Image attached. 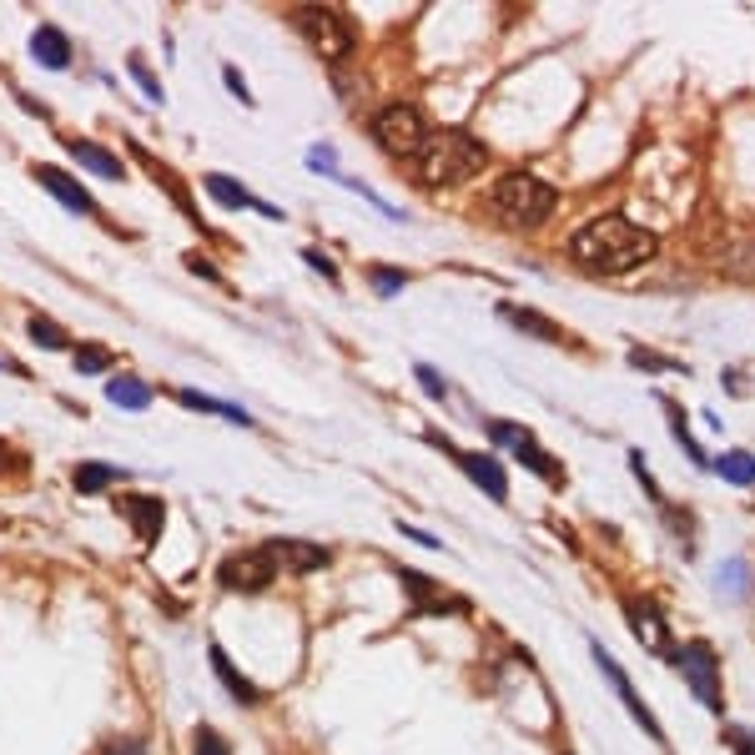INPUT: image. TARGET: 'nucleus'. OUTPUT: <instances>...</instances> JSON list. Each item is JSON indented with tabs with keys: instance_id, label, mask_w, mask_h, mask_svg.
Masks as SVG:
<instances>
[{
	"instance_id": "obj_8",
	"label": "nucleus",
	"mask_w": 755,
	"mask_h": 755,
	"mask_svg": "<svg viewBox=\"0 0 755 755\" xmlns=\"http://www.w3.org/2000/svg\"><path fill=\"white\" fill-rule=\"evenodd\" d=\"M428 438H434L438 449L449 453V459H453V463H459V469H463V473H469L473 484L484 489V494H489V499H494V504H504V499H508V479H504V469H499V463H494V459H489V453H469V449H453L449 438H438V434H428Z\"/></svg>"
},
{
	"instance_id": "obj_13",
	"label": "nucleus",
	"mask_w": 755,
	"mask_h": 755,
	"mask_svg": "<svg viewBox=\"0 0 755 755\" xmlns=\"http://www.w3.org/2000/svg\"><path fill=\"white\" fill-rule=\"evenodd\" d=\"M207 192H212L222 207H232V212H262V217H272V222L283 217V207H267V201H258L248 187H237V182L222 177V172H212V177H207Z\"/></svg>"
},
{
	"instance_id": "obj_26",
	"label": "nucleus",
	"mask_w": 755,
	"mask_h": 755,
	"mask_svg": "<svg viewBox=\"0 0 755 755\" xmlns=\"http://www.w3.org/2000/svg\"><path fill=\"white\" fill-rule=\"evenodd\" d=\"M31 338H36L41 348H51V353H56V348H72V338H66L51 318H31Z\"/></svg>"
},
{
	"instance_id": "obj_30",
	"label": "nucleus",
	"mask_w": 755,
	"mask_h": 755,
	"mask_svg": "<svg viewBox=\"0 0 755 755\" xmlns=\"http://www.w3.org/2000/svg\"><path fill=\"white\" fill-rule=\"evenodd\" d=\"M197 755H232V751H227V741H222V735H217V731H207V725H201V731H197Z\"/></svg>"
},
{
	"instance_id": "obj_28",
	"label": "nucleus",
	"mask_w": 755,
	"mask_h": 755,
	"mask_svg": "<svg viewBox=\"0 0 755 755\" xmlns=\"http://www.w3.org/2000/svg\"><path fill=\"white\" fill-rule=\"evenodd\" d=\"M630 363H635L639 373H685L680 363H670V358H655V353H645V348H635V353H630Z\"/></svg>"
},
{
	"instance_id": "obj_31",
	"label": "nucleus",
	"mask_w": 755,
	"mask_h": 755,
	"mask_svg": "<svg viewBox=\"0 0 755 755\" xmlns=\"http://www.w3.org/2000/svg\"><path fill=\"white\" fill-rule=\"evenodd\" d=\"M187 272H197V277H207V283H212V287H227V283H222V272H217L207 258H197V252H187Z\"/></svg>"
},
{
	"instance_id": "obj_17",
	"label": "nucleus",
	"mask_w": 755,
	"mask_h": 755,
	"mask_svg": "<svg viewBox=\"0 0 755 755\" xmlns=\"http://www.w3.org/2000/svg\"><path fill=\"white\" fill-rule=\"evenodd\" d=\"M66 152H72L76 162L86 166V172H96V177H107V182L121 177V162L107 152V146H96V142H81V136H72V142H66Z\"/></svg>"
},
{
	"instance_id": "obj_4",
	"label": "nucleus",
	"mask_w": 755,
	"mask_h": 755,
	"mask_svg": "<svg viewBox=\"0 0 755 755\" xmlns=\"http://www.w3.org/2000/svg\"><path fill=\"white\" fill-rule=\"evenodd\" d=\"M428 121L418 107H403V101H393V107H383L373 117V142L383 146V152L393 156V162H418V152L428 146Z\"/></svg>"
},
{
	"instance_id": "obj_15",
	"label": "nucleus",
	"mask_w": 755,
	"mask_h": 755,
	"mask_svg": "<svg viewBox=\"0 0 755 755\" xmlns=\"http://www.w3.org/2000/svg\"><path fill=\"white\" fill-rule=\"evenodd\" d=\"M630 630L645 639V649L670 655V630H665V620H660V610H655V604H630Z\"/></svg>"
},
{
	"instance_id": "obj_27",
	"label": "nucleus",
	"mask_w": 755,
	"mask_h": 755,
	"mask_svg": "<svg viewBox=\"0 0 755 755\" xmlns=\"http://www.w3.org/2000/svg\"><path fill=\"white\" fill-rule=\"evenodd\" d=\"M368 277H373V287L383 297H393L403 283H408V272H398V267H368Z\"/></svg>"
},
{
	"instance_id": "obj_6",
	"label": "nucleus",
	"mask_w": 755,
	"mask_h": 755,
	"mask_svg": "<svg viewBox=\"0 0 755 755\" xmlns=\"http://www.w3.org/2000/svg\"><path fill=\"white\" fill-rule=\"evenodd\" d=\"M489 438H494V444H504V449H514V459H519L529 473H539V479H549V484H565V469H559V463L539 449V438H534L529 428L489 424Z\"/></svg>"
},
{
	"instance_id": "obj_11",
	"label": "nucleus",
	"mask_w": 755,
	"mask_h": 755,
	"mask_svg": "<svg viewBox=\"0 0 755 755\" xmlns=\"http://www.w3.org/2000/svg\"><path fill=\"white\" fill-rule=\"evenodd\" d=\"M267 559L277 569H293V575H318V569L332 565L328 549H322V544H307V539H272Z\"/></svg>"
},
{
	"instance_id": "obj_9",
	"label": "nucleus",
	"mask_w": 755,
	"mask_h": 755,
	"mask_svg": "<svg viewBox=\"0 0 755 755\" xmlns=\"http://www.w3.org/2000/svg\"><path fill=\"white\" fill-rule=\"evenodd\" d=\"M590 649H594V665H600V670H604V680H610V685H614V696L625 700V710H630V715H635V720H639V731H645V735H649V741H665V731H660V720H655V710H649V705H645V700H639V690H635V685H630V675H625V670H620V665H614V660H610V655H604V645H590Z\"/></svg>"
},
{
	"instance_id": "obj_25",
	"label": "nucleus",
	"mask_w": 755,
	"mask_h": 755,
	"mask_svg": "<svg viewBox=\"0 0 755 755\" xmlns=\"http://www.w3.org/2000/svg\"><path fill=\"white\" fill-rule=\"evenodd\" d=\"M76 368H81V373H107L111 353L101 348V342H81V348H76Z\"/></svg>"
},
{
	"instance_id": "obj_21",
	"label": "nucleus",
	"mask_w": 755,
	"mask_h": 755,
	"mask_svg": "<svg viewBox=\"0 0 755 755\" xmlns=\"http://www.w3.org/2000/svg\"><path fill=\"white\" fill-rule=\"evenodd\" d=\"M403 590H408V594H414V610L418 614H444V604H459V600H449V594H444V590H434V584H428V579H418L414 575V569H403Z\"/></svg>"
},
{
	"instance_id": "obj_3",
	"label": "nucleus",
	"mask_w": 755,
	"mask_h": 755,
	"mask_svg": "<svg viewBox=\"0 0 755 755\" xmlns=\"http://www.w3.org/2000/svg\"><path fill=\"white\" fill-rule=\"evenodd\" d=\"M489 207H494V217L499 222H508V227H539V222L555 217L559 192L549 187V182H539L534 172H508V177L494 182Z\"/></svg>"
},
{
	"instance_id": "obj_18",
	"label": "nucleus",
	"mask_w": 755,
	"mask_h": 755,
	"mask_svg": "<svg viewBox=\"0 0 755 755\" xmlns=\"http://www.w3.org/2000/svg\"><path fill=\"white\" fill-rule=\"evenodd\" d=\"M177 403H187L192 414H217V418H227V424H242V428L252 424L248 408H237V403H222V398H207V393H197V389H177Z\"/></svg>"
},
{
	"instance_id": "obj_24",
	"label": "nucleus",
	"mask_w": 755,
	"mask_h": 755,
	"mask_svg": "<svg viewBox=\"0 0 755 755\" xmlns=\"http://www.w3.org/2000/svg\"><path fill=\"white\" fill-rule=\"evenodd\" d=\"M715 469L725 473L731 484H755V459H751V453H725Z\"/></svg>"
},
{
	"instance_id": "obj_1",
	"label": "nucleus",
	"mask_w": 755,
	"mask_h": 755,
	"mask_svg": "<svg viewBox=\"0 0 755 755\" xmlns=\"http://www.w3.org/2000/svg\"><path fill=\"white\" fill-rule=\"evenodd\" d=\"M660 237L645 232V227L625 222L620 212H604L594 222H584L575 237H569V258L575 267L594 272V277H620V272H635L639 262L655 258Z\"/></svg>"
},
{
	"instance_id": "obj_36",
	"label": "nucleus",
	"mask_w": 755,
	"mask_h": 755,
	"mask_svg": "<svg viewBox=\"0 0 755 755\" xmlns=\"http://www.w3.org/2000/svg\"><path fill=\"white\" fill-rule=\"evenodd\" d=\"M227 86H232V96H242V101H252V96H248V81H242V76H237V66H227Z\"/></svg>"
},
{
	"instance_id": "obj_37",
	"label": "nucleus",
	"mask_w": 755,
	"mask_h": 755,
	"mask_svg": "<svg viewBox=\"0 0 755 755\" xmlns=\"http://www.w3.org/2000/svg\"><path fill=\"white\" fill-rule=\"evenodd\" d=\"M403 534H408V539H418V544H428V549H438V539H434V534L414 529V524H403Z\"/></svg>"
},
{
	"instance_id": "obj_20",
	"label": "nucleus",
	"mask_w": 755,
	"mask_h": 755,
	"mask_svg": "<svg viewBox=\"0 0 755 755\" xmlns=\"http://www.w3.org/2000/svg\"><path fill=\"white\" fill-rule=\"evenodd\" d=\"M107 398L121 403L127 414H142L146 403H152V389H146L142 378H127V373H121V378H111V383H107Z\"/></svg>"
},
{
	"instance_id": "obj_32",
	"label": "nucleus",
	"mask_w": 755,
	"mask_h": 755,
	"mask_svg": "<svg viewBox=\"0 0 755 755\" xmlns=\"http://www.w3.org/2000/svg\"><path fill=\"white\" fill-rule=\"evenodd\" d=\"M414 373H418V383H424V389H428V398H444V393H449V389H444V378H438L428 363H418Z\"/></svg>"
},
{
	"instance_id": "obj_14",
	"label": "nucleus",
	"mask_w": 755,
	"mask_h": 755,
	"mask_svg": "<svg viewBox=\"0 0 755 755\" xmlns=\"http://www.w3.org/2000/svg\"><path fill=\"white\" fill-rule=\"evenodd\" d=\"M121 514H127L131 524H136V534H142L146 544L162 534V519H166V508L162 499H146V494H121Z\"/></svg>"
},
{
	"instance_id": "obj_22",
	"label": "nucleus",
	"mask_w": 755,
	"mask_h": 755,
	"mask_svg": "<svg viewBox=\"0 0 755 755\" xmlns=\"http://www.w3.org/2000/svg\"><path fill=\"white\" fill-rule=\"evenodd\" d=\"M212 670H217V680L232 690V700H242V705H258V690H252V680H242V675L232 670V660H227L217 645H212Z\"/></svg>"
},
{
	"instance_id": "obj_5",
	"label": "nucleus",
	"mask_w": 755,
	"mask_h": 755,
	"mask_svg": "<svg viewBox=\"0 0 755 755\" xmlns=\"http://www.w3.org/2000/svg\"><path fill=\"white\" fill-rule=\"evenodd\" d=\"M293 25H297V36L328 61H342L348 51H353V31H348V21H342L332 6H297Z\"/></svg>"
},
{
	"instance_id": "obj_16",
	"label": "nucleus",
	"mask_w": 755,
	"mask_h": 755,
	"mask_svg": "<svg viewBox=\"0 0 755 755\" xmlns=\"http://www.w3.org/2000/svg\"><path fill=\"white\" fill-rule=\"evenodd\" d=\"M31 56H36L41 66H51V72H66V66H72V46H66V36H61L56 25H41L36 36H31Z\"/></svg>"
},
{
	"instance_id": "obj_7",
	"label": "nucleus",
	"mask_w": 755,
	"mask_h": 755,
	"mask_svg": "<svg viewBox=\"0 0 755 755\" xmlns=\"http://www.w3.org/2000/svg\"><path fill=\"white\" fill-rule=\"evenodd\" d=\"M680 670H685V685L696 690V700L705 710H720V665H715V649L705 639L680 649Z\"/></svg>"
},
{
	"instance_id": "obj_10",
	"label": "nucleus",
	"mask_w": 755,
	"mask_h": 755,
	"mask_svg": "<svg viewBox=\"0 0 755 755\" xmlns=\"http://www.w3.org/2000/svg\"><path fill=\"white\" fill-rule=\"evenodd\" d=\"M277 579V565L267 559V549H248V555H232L222 565V584L227 590H242V594H258Z\"/></svg>"
},
{
	"instance_id": "obj_33",
	"label": "nucleus",
	"mask_w": 755,
	"mask_h": 755,
	"mask_svg": "<svg viewBox=\"0 0 755 755\" xmlns=\"http://www.w3.org/2000/svg\"><path fill=\"white\" fill-rule=\"evenodd\" d=\"M303 258H307V267H318V272H322V277H328V283H338V267H332V262H328V258H322V252H318V248H303Z\"/></svg>"
},
{
	"instance_id": "obj_35",
	"label": "nucleus",
	"mask_w": 755,
	"mask_h": 755,
	"mask_svg": "<svg viewBox=\"0 0 755 755\" xmlns=\"http://www.w3.org/2000/svg\"><path fill=\"white\" fill-rule=\"evenodd\" d=\"M107 755H146V745L136 741V735H121V741L107 745Z\"/></svg>"
},
{
	"instance_id": "obj_2",
	"label": "nucleus",
	"mask_w": 755,
	"mask_h": 755,
	"mask_svg": "<svg viewBox=\"0 0 755 755\" xmlns=\"http://www.w3.org/2000/svg\"><path fill=\"white\" fill-rule=\"evenodd\" d=\"M484 162H489L484 142H473L469 131L453 127V131H434L414 166H418V182H424V187H459V182H469Z\"/></svg>"
},
{
	"instance_id": "obj_34",
	"label": "nucleus",
	"mask_w": 755,
	"mask_h": 755,
	"mask_svg": "<svg viewBox=\"0 0 755 755\" xmlns=\"http://www.w3.org/2000/svg\"><path fill=\"white\" fill-rule=\"evenodd\" d=\"M131 72H136V81H142V91H146V96H152V101H162V86H156V81H152V72H146V66H142V56L131 61Z\"/></svg>"
},
{
	"instance_id": "obj_29",
	"label": "nucleus",
	"mask_w": 755,
	"mask_h": 755,
	"mask_svg": "<svg viewBox=\"0 0 755 755\" xmlns=\"http://www.w3.org/2000/svg\"><path fill=\"white\" fill-rule=\"evenodd\" d=\"M720 741L731 745L735 755H755V731H745V725H725V731H720Z\"/></svg>"
},
{
	"instance_id": "obj_23",
	"label": "nucleus",
	"mask_w": 755,
	"mask_h": 755,
	"mask_svg": "<svg viewBox=\"0 0 755 755\" xmlns=\"http://www.w3.org/2000/svg\"><path fill=\"white\" fill-rule=\"evenodd\" d=\"M111 479H117L111 463H81V469H76V489H81V494H101Z\"/></svg>"
},
{
	"instance_id": "obj_19",
	"label": "nucleus",
	"mask_w": 755,
	"mask_h": 755,
	"mask_svg": "<svg viewBox=\"0 0 755 755\" xmlns=\"http://www.w3.org/2000/svg\"><path fill=\"white\" fill-rule=\"evenodd\" d=\"M508 322H519V332H529V338H544V342H565V332L555 328V322L544 318V313H534V307H499Z\"/></svg>"
},
{
	"instance_id": "obj_12",
	"label": "nucleus",
	"mask_w": 755,
	"mask_h": 755,
	"mask_svg": "<svg viewBox=\"0 0 755 755\" xmlns=\"http://www.w3.org/2000/svg\"><path fill=\"white\" fill-rule=\"evenodd\" d=\"M36 182L51 192V197L61 201V207H72V212H81V217H86V212H96L91 192H86L76 177H66V172H56V166H36Z\"/></svg>"
}]
</instances>
